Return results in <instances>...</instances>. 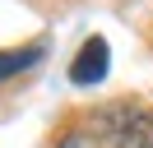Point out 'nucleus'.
<instances>
[{
    "label": "nucleus",
    "instance_id": "f257e3e1",
    "mask_svg": "<svg viewBox=\"0 0 153 148\" xmlns=\"http://www.w3.org/2000/svg\"><path fill=\"white\" fill-rule=\"evenodd\" d=\"M97 148H153V107L139 97H116L93 111Z\"/></svg>",
    "mask_w": 153,
    "mask_h": 148
},
{
    "label": "nucleus",
    "instance_id": "f03ea898",
    "mask_svg": "<svg viewBox=\"0 0 153 148\" xmlns=\"http://www.w3.org/2000/svg\"><path fill=\"white\" fill-rule=\"evenodd\" d=\"M107 60H111L107 37H88V42L79 46L74 65H70V79H74L79 88H93V83H102V79H107Z\"/></svg>",
    "mask_w": 153,
    "mask_h": 148
},
{
    "label": "nucleus",
    "instance_id": "7ed1b4c3",
    "mask_svg": "<svg viewBox=\"0 0 153 148\" xmlns=\"http://www.w3.org/2000/svg\"><path fill=\"white\" fill-rule=\"evenodd\" d=\"M37 60H42V46H14V51H0V79L28 74Z\"/></svg>",
    "mask_w": 153,
    "mask_h": 148
},
{
    "label": "nucleus",
    "instance_id": "20e7f679",
    "mask_svg": "<svg viewBox=\"0 0 153 148\" xmlns=\"http://www.w3.org/2000/svg\"><path fill=\"white\" fill-rule=\"evenodd\" d=\"M56 148H97V144H93V134H84V130H65Z\"/></svg>",
    "mask_w": 153,
    "mask_h": 148
}]
</instances>
